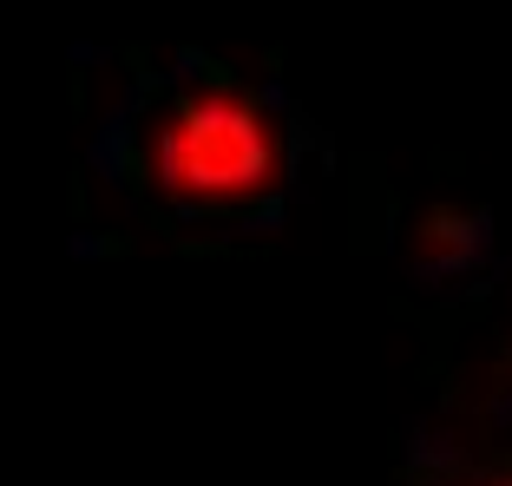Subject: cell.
Returning a JSON list of instances; mask_svg holds the SVG:
<instances>
[{
    "instance_id": "1",
    "label": "cell",
    "mask_w": 512,
    "mask_h": 486,
    "mask_svg": "<svg viewBox=\"0 0 512 486\" xmlns=\"http://www.w3.org/2000/svg\"><path fill=\"white\" fill-rule=\"evenodd\" d=\"M276 171L270 119L237 92H197L158 132V184L178 204H230L263 191Z\"/></svg>"
}]
</instances>
